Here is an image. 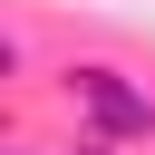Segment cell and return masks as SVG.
Masks as SVG:
<instances>
[{
  "mask_svg": "<svg viewBox=\"0 0 155 155\" xmlns=\"http://www.w3.org/2000/svg\"><path fill=\"white\" fill-rule=\"evenodd\" d=\"M78 97H87L107 126H145V97H136V87H116V78H78Z\"/></svg>",
  "mask_w": 155,
  "mask_h": 155,
  "instance_id": "obj_1",
  "label": "cell"
}]
</instances>
